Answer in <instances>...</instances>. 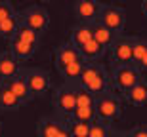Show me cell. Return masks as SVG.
Segmentation results:
<instances>
[{
  "label": "cell",
  "mask_w": 147,
  "mask_h": 137,
  "mask_svg": "<svg viewBox=\"0 0 147 137\" xmlns=\"http://www.w3.org/2000/svg\"><path fill=\"white\" fill-rule=\"evenodd\" d=\"M75 86L90 92L94 97L107 93L111 90V76L107 72V67L101 65V63H86L80 78L76 80Z\"/></svg>",
  "instance_id": "cell-1"
},
{
  "label": "cell",
  "mask_w": 147,
  "mask_h": 137,
  "mask_svg": "<svg viewBox=\"0 0 147 137\" xmlns=\"http://www.w3.org/2000/svg\"><path fill=\"white\" fill-rule=\"evenodd\" d=\"M122 105H124L122 97L109 90L107 93L96 97V116L99 120L109 122V124L117 122L122 118Z\"/></svg>",
  "instance_id": "cell-2"
},
{
  "label": "cell",
  "mask_w": 147,
  "mask_h": 137,
  "mask_svg": "<svg viewBox=\"0 0 147 137\" xmlns=\"http://www.w3.org/2000/svg\"><path fill=\"white\" fill-rule=\"evenodd\" d=\"M142 78H143V72L140 71L136 65L113 67V71H111V86H113L115 90H119V92L122 93V97H124Z\"/></svg>",
  "instance_id": "cell-3"
},
{
  "label": "cell",
  "mask_w": 147,
  "mask_h": 137,
  "mask_svg": "<svg viewBox=\"0 0 147 137\" xmlns=\"http://www.w3.org/2000/svg\"><path fill=\"white\" fill-rule=\"evenodd\" d=\"M17 15H19L21 25L33 29L34 33H38V34L46 33L50 27V13L44 6H38V4L29 6L23 11H17Z\"/></svg>",
  "instance_id": "cell-4"
},
{
  "label": "cell",
  "mask_w": 147,
  "mask_h": 137,
  "mask_svg": "<svg viewBox=\"0 0 147 137\" xmlns=\"http://www.w3.org/2000/svg\"><path fill=\"white\" fill-rule=\"evenodd\" d=\"M21 72H23V76H25L29 93H31L33 99L44 97V95L50 92V88H52V80H50V74L44 71V69L33 67V69H25V71H21Z\"/></svg>",
  "instance_id": "cell-5"
},
{
  "label": "cell",
  "mask_w": 147,
  "mask_h": 137,
  "mask_svg": "<svg viewBox=\"0 0 147 137\" xmlns=\"http://www.w3.org/2000/svg\"><path fill=\"white\" fill-rule=\"evenodd\" d=\"M98 23L103 25L105 29H109L113 34L119 36V34L122 33L124 25H126V11H124V8L113 6V4H101Z\"/></svg>",
  "instance_id": "cell-6"
},
{
  "label": "cell",
  "mask_w": 147,
  "mask_h": 137,
  "mask_svg": "<svg viewBox=\"0 0 147 137\" xmlns=\"http://www.w3.org/2000/svg\"><path fill=\"white\" fill-rule=\"evenodd\" d=\"M75 86L73 84H63L55 90L54 93V109L57 114L65 116V120L71 116V112L75 110Z\"/></svg>",
  "instance_id": "cell-7"
},
{
  "label": "cell",
  "mask_w": 147,
  "mask_h": 137,
  "mask_svg": "<svg viewBox=\"0 0 147 137\" xmlns=\"http://www.w3.org/2000/svg\"><path fill=\"white\" fill-rule=\"evenodd\" d=\"M107 51H109V55H111L113 67L134 65V63H132V38L130 36H117Z\"/></svg>",
  "instance_id": "cell-8"
},
{
  "label": "cell",
  "mask_w": 147,
  "mask_h": 137,
  "mask_svg": "<svg viewBox=\"0 0 147 137\" xmlns=\"http://www.w3.org/2000/svg\"><path fill=\"white\" fill-rule=\"evenodd\" d=\"M78 61H82L80 51H78L71 42H63V44L54 48V65H55V69H57L59 74L65 71L69 65L78 63Z\"/></svg>",
  "instance_id": "cell-9"
},
{
  "label": "cell",
  "mask_w": 147,
  "mask_h": 137,
  "mask_svg": "<svg viewBox=\"0 0 147 137\" xmlns=\"http://www.w3.org/2000/svg\"><path fill=\"white\" fill-rule=\"evenodd\" d=\"M75 17L80 25H92L98 21L99 10H101V2L96 0H76L75 2Z\"/></svg>",
  "instance_id": "cell-10"
},
{
  "label": "cell",
  "mask_w": 147,
  "mask_h": 137,
  "mask_svg": "<svg viewBox=\"0 0 147 137\" xmlns=\"http://www.w3.org/2000/svg\"><path fill=\"white\" fill-rule=\"evenodd\" d=\"M4 84L8 86V90H10V92L13 93L17 99H19V103H21L23 107L33 101L31 93H29V88H27V82H25V76H23L21 71H19V74H17V76L10 78V80H8V82H4Z\"/></svg>",
  "instance_id": "cell-11"
},
{
  "label": "cell",
  "mask_w": 147,
  "mask_h": 137,
  "mask_svg": "<svg viewBox=\"0 0 147 137\" xmlns=\"http://www.w3.org/2000/svg\"><path fill=\"white\" fill-rule=\"evenodd\" d=\"M21 71L19 61L10 51H0V82H8L10 78L17 76Z\"/></svg>",
  "instance_id": "cell-12"
},
{
  "label": "cell",
  "mask_w": 147,
  "mask_h": 137,
  "mask_svg": "<svg viewBox=\"0 0 147 137\" xmlns=\"http://www.w3.org/2000/svg\"><path fill=\"white\" fill-rule=\"evenodd\" d=\"M122 101H126V103L132 105V107H138V109L147 107V78H142V80L122 97Z\"/></svg>",
  "instance_id": "cell-13"
},
{
  "label": "cell",
  "mask_w": 147,
  "mask_h": 137,
  "mask_svg": "<svg viewBox=\"0 0 147 137\" xmlns=\"http://www.w3.org/2000/svg\"><path fill=\"white\" fill-rule=\"evenodd\" d=\"M10 42V51L13 57H16L17 61H29L31 57L34 55V51L38 49V46H33V44H27V42H23V40H19L17 36H13V38L8 40Z\"/></svg>",
  "instance_id": "cell-14"
},
{
  "label": "cell",
  "mask_w": 147,
  "mask_h": 137,
  "mask_svg": "<svg viewBox=\"0 0 147 137\" xmlns=\"http://www.w3.org/2000/svg\"><path fill=\"white\" fill-rule=\"evenodd\" d=\"M92 25H75V27H71V31H69V40L67 42H71L73 46H75L76 49H80L84 44H88L90 40H92Z\"/></svg>",
  "instance_id": "cell-15"
},
{
  "label": "cell",
  "mask_w": 147,
  "mask_h": 137,
  "mask_svg": "<svg viewBox=\"0 0 147 137\" xmlns=\"http://www.w3.org/2000/svg\"><path fill=\"white\" fill-rule=\"evenodd\" d=\"M80 57L84 63H99V59H103L105 53H107V49L103 48V46H99L96 40H90L88 44H84L80 49Z\"/></svg>",
  "instance_id": "cell-16"
},
{
  "label": "cell",
  "mask_w": 147,
  "mask_h": 137,
  "mask_svg": "<svg viewBox=\"0 0 147 137\" xmlns=\"http://www.w3.org/2000/svg\"><path fill=\"white\" fill-rule=\"evenodd\" d=\"M63 120H55V118H50V116H42L38 120L36 126V137H55L59 132Z\"/></svg>",
  "instance_id": "cell-17"
},
{
  "label": "cell",
  "mask_w": 147,
  "mask_h": 137,
  "mask_svg": "<svg viewBox=\"0 0 147 137\" xmlns=\"http://www.w3.org/2000/svg\"><path fill=\"white\" fill-rule=\"evenodd\" d=\"M92 36H94V40H96L99 46H103L105 49H109L111 44L115 42V38H117V34H113L109 29H105L103 25H99L98 21L92 23Z\"/></svg>",
  "instance_id": "cell-18"
},
{
  "label": "cell",
  "mask_w": 147,
  "mask_h": 137,
  "mask_svg": "<svg viewBox=\"0 0 147 137\" xmlns=\"http://www.w3.org/2000/svg\"><path fill=\"white\" fill-rule=\"evenodd\" d=\"M19 107H23L19 103V99L8 90V86L4 82H0V109L2 110H16Z\"/></svg>",
  "instance_id": "cell-19"
},
{
  "label": "cell",
  "mask_w": 147,
  "mask_h": 137,
  "mask_svg": "<svg viewBox=\"0 0 147 137\" xmlns=\"http://www.w3.org/2000/svg\"><path fill=\"white\" fill-rule=\"evenodd\" d=\"M111 135H113V126H111L109 122L99 120V118L90 122V133H88V137H111Z\"/></svg>",
  "instance_id": "cell-20"
},
{
  "label": "cell",
  "mask_w": 147,
  "mask_h": 137,
  "mask_svg": "<svg viewBox=\"0 0 147 137\" xmlns=\"http://www.w3.org/2000/svg\"><path fill=\"white\" fill-rule=\"evenodd\" d=\"M132 38V63L140 65V61L143 59V55L147 53V40L142 36H130Z\"/></svg>",
  "instance_id": "cell-21"
},
{
  "label": "cell",
  "mask_w": 147,
  "mask_h": 137,
  "mask_svg": "<svg viewBox=\"0 0 147 137\" xmlns=\"http://www.w3.org/2000/svg\"><path fill=\"white\" fill-rule=\"evenodd\" d=\"M98 116H96V107H84V109H78L75 107V110L71 112V116L67 118V120H73V122H86L90 124L92 120H96Z\"/></svg>",
  "instance_id": "cell-22"
},
{
  "label": "cell",
  "mask_w": 147,
  "mask_h": 137,
  "mask_svg": "<svg viewBox=\"0 0 147 137\" xmlns=\"http://www.w3.org/2000/svg\"><path fill=\"white\" fill-rule=\"evenodd\" d=\"M84 65H86L84 61H78V63H73V65H69L65 71L61 72V78H63L67 84H73V86H75L76 80L80 78L82 71H84Z\"/></svg>",
  "instance_id": "cell-23"
},
{
  "label": "cell",
  "mask_w": 147,
  "mask_h": 137,
  "mask_svg": "<svg viewBox=\"0 0 147 137\" xmlns=\"http://www.w3.org/2000/svg\"><path fill=\"white\" fill-rule=\"evenodd\" d=\"M19 15H11V17H8L6 21H2L0 23V36L2 38H13L16 36V31H17V27H19Z\"/></svg>",
  "instance_id": "cell-24"
},
{
  "label": "cell",
  "mask_w": 147,
  "mask_h": 137,
  "mask_svg": "<svg viewBox=\"0 0 147 137\" xmlns=\"http://www.w3.org/2000/svg\"><path fill=\"white\" fill-rule=\"evenodd\" d=\"M16 36L19 40H23V42H27V44L40 46V34L34 33L33 29H29V27H25V25H21V23H19V27H17V31H16Z\"/></svg>",
  "instance_id": "cell-25"
},
{
  "label": "cell",
  "mask_w": 147,
  "mask_h": 137,
  "mask_svg": "<svg viewBox=\"0 0 147 137\" xmlns=\"http://www.w3.org/2000/svg\"><path fill=\"white\" fill-rule=\"evenodd\" d=\"M75 105L78 109H84V107H96V97H94L90 92L75 86Z\"/></svg>",
  "instance_id": "cell-26"
},
{
  "label": "cell",
  "mask_w": 147,
  "mask_h": 137,
  "mask_svg": "<svg viewBox=\"0 0 147 137\" xmlns=\"http://www.w3.org/2000/svg\"><path fill=\"white\" fill-rule=\"evenodd\" d=\"M65 124L71 132V137H88V133H90V124H86V122L65 120Z\"/></svg>",
  "instance_id": "cell-27"
},
{
  "label": "cell",
  "mask_w": 147,
  "mask_h": 137,
  "mask_svg": "<svg viewBox=\"0 0 147 137\" xmlns=\"http://www.w3.org/2000/svg\"><path fill=\"white\" fill-rule=\"evenodd\" d=\"M16 13L17 11H16V8H13L11 2H8V0H0V23L6 21L8 17L16 15Z\"/></svg>",
  "instance_id": "cell-28"
},
{
  "label": "cell",
  "mask_w": 147,
  "mask_h": 137,
  "mask_svg": "<svg viewBox=\"0 0 147 137\" xmlns=\"http://www.w3.org/2000/svg\"><path fill=\"white\" fill-rule=\"evenodd\" d=\"M130 137H147V124H136L128 130Z\"/></svg>",
  "instance_id": "cell-29"
},
{
  "label": "cell",
  "mask_w": 147,
  "mask_h": 137,
  "mask_svg": "<svg viewBox=\"0 0 147 137\" xmlns=\"http://www.w3.org/2000/svg\"><path fill=\"white\" fill-rule=\"evenodd\" d=\"M55 137H71V132H69V128H67L65 120H63V124H61L59 132H57V135H55Z\"/></svg>",
  "instance_id": "cell-30"
},
{
  "label": "cell",
  "mask_w": 147,
  "mask_h": 137,
  "mask_svg": "<svg viewBox=\"0 0 147 137\" xmlns=\"http://www.w3.org/2000/svg\"><path fill=\"white\" fill-rule=\"evenodd\" d=\"M138 69H140L142 72H147V53L143 55V59L140 61V65H138Z\"/></svg>",
  "instance_id": "cell-31"
},
{
  "label": "cell",
  "mask_w": 147,
  "mask_h": 137,
  "mask_svg": "<svg viewBox=\"0 0 147 137\" xmlns=\"http://www.w3.org/2000/svg\"><path fill=\"white\" fill-rule=\"evenodd\" d=\"M111 137H130V135H128V132H117V130H113V135Z\"/></svg>",
  "instance_id": "cell-32"
},
{
  "label": "cell",
  "mask_w": 147,
  "mask_h": 137,
  "mask_svg": "<svg viewBox=\"0 0 147 137\" xmlns=\"http://www.w3.org/2000/svg\"><path fill=\"white\" fill-rule=\"evenodd\" d=\"M142 11H143V15L147 17V0H143V2H142Z\"/></svg>",
  "instance_id": "cell-33"
}]
</instances>
